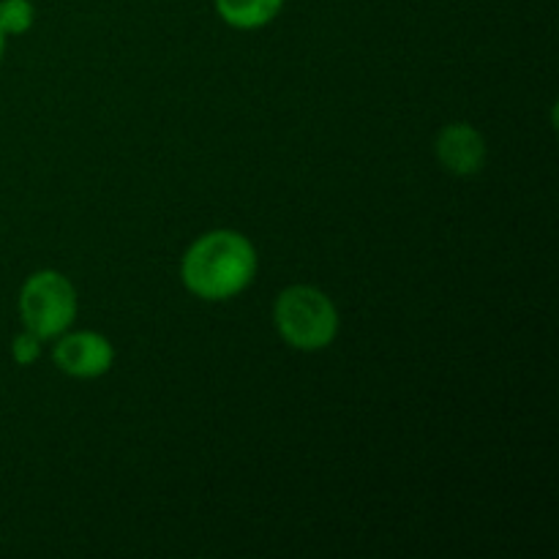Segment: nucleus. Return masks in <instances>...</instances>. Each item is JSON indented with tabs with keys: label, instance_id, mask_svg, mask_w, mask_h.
<instances>
[{
	"label": "nucleus",
	"instance_id": "1a4fd4ad",
	"mask_svg": "<svg viewBox=\"0 0 559 559\" xmlns=\"http://www.w3.org/2000/svg\"><path fill=\"white\" fill-rule=\"evenodd\" d=\"M3 52H5V33L0 31V60H3Z\"/></svg>",
	"mask_w": 559,
	"mask_h": 559
},
{
	"label": "nucleus",
	"instance_id": "6e6552de",
	"mask_svg": "<svg viewBox=\"0 0 559 559\" xmlns=\"http://www.w3.org/2000/svg\"><path fill=\"white\" fill-rule=\"evenodd\" d=\"M38 355H41V338L31 331L16 333L14 342H11V358H14V364L31 366L36 364Z\"/></svg>",
	"mask_w": 559,
	"mask_h": 559
},
{
	"label": "nucleus",
	"instance_id": "f03ea898",
	"mask_svg": "<svg viewBox=\"0 0 559 559\" xmlns=\"http://www.w3.org/2000/svg\"><path fill=\"white\" fill-rule=\"evenodd\" d=\"M273 325L278 336L300 353L328 349L338 336V309L322 289L311 284H293L282 289L273 304Z\"/></svg>",
	"mask_w": 559,
	"mask_h": 559
},
{
	"label": "nucleus",
	"instance_id": "f257e3e1",
	"mask_svg": "<svg viewBox=\"0 0 559 559\" xmlns=\"http://www.w3.org/2000/svg\"><path fill=\"white\" fill-rule=\"evenodd\" d=\"M257 265V249L243 233L213 229L186 249L180 260V282L200 300L222 304L254 282Z\"/></svg>",
	"mask_w": 559,
	"mask_h": 559
},
{
	"label": "nucleus",
	"instance_id": "20e7f679",
	"mask_svg": "<svg viewBox=\"0 0 559 559\" xmlns=\"http://www.w3.org/2000/svg\"><path fill=\"white\" fill-rule=\"evenodd\" d=\"M52 360L66 377L74 380H98L115 364V347L104 333L74 331L60 333L52 349Z\"/></svg>",
	"mask_w": 559,
	"mask_h": 559
},
{
	"label": "nucleus",
	"instance_id": "423d86ee",
	"mask_svg": "<svg viewBox=\"0 0 559 559\" xmlns=\"http://www.w3.org/2000/svg\"><path fill=\"white\" fill-rule=\"evenodd\" d=\"M216 14L235 31H260L284 9V0H213Z\"/></svg>",
	"mask_w": 559,
	"mask_h": 559
},
{
	"label": "nucleus",
	"instance_id": "7ed1b4c3",
	"mask_svg": "<svg viewBox=\"0 0 559 559\" xmlns=\"http://www.w3.org/2000/svg\"><path fill=\"white\" fill-rule=\"evenodd\" d=\"M80 311V298L69 278L60 271H36L20 289V320L25 331L41 342L58 338L69 331Z\"/></svg>",
	"mask_w": 559,
	"mask_h": 559
},
{
	"label": "nucleus",
	"instance_id": "0eeeda50",
	"mask_svg": "<svg viewBox=\"0 0 559 559\" xmlns=\"http://www.w3.org/2000/svg\"><path fill=\"white\" fill-rule=\"evenodd\" d=\"M36 22L31 0H0V31L9 36H25Z\"/></svg>",
	"mask_w": 559,
	"mask_h": 559
},
{
	"label": "nucleus",
	"instance_id": "39448f33",
	"mask_svg": "<svg viewBox=\"0 0 559 559\" xmlns=\"http://www.w3.org/2000/svg\"><path fill=\"white\" fill-rule=\"evenodd\" d=\"M435 153L442 169L459 175V178L478 175L486 167V158H489L484 134L469 123H448L445 129H440L435 140Z\"/></svg>",
	"mask_w": 559,
	"mask_h": 559
}]
</instances>
